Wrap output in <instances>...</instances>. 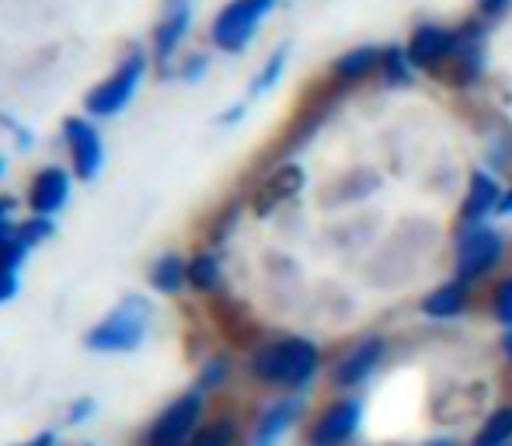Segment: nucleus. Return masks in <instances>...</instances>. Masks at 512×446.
I'll return each mask as SVG.
<instances>
[{
  "label": "nucleus",
  "mask_w": 512,
  "mask_h": 446,
  "mask_svg": "<svg viewBox=\"0 0 512 446\" xmlns=\"http://www.w3.org/2000/svg\"><path fill=\"white\" fill-rule=\"evenodd\" d=\"M150 70V53L140 46H129L119 56V63L112 67V74H105L95 88L84 95V115H91L95 122L115 119L133 105V98L140 95L143 81Z\"/></svg>",
  "instance_id": "nucleus-1"
},
{
  "label": "nucleus",
  "mask_w": 512,
  "mask_h": 446,
  "mask_svg": "<svg viewBox=\"0 0 512 446\" xmlns=\"http://www.w3.org/2000/svg\"><path fill=\"white\" fill-rule=\"evenodd\" d=\"M150 318H154V311H150L147 300L126 297L84 335V345H88L91 352H133V349H140L143 338H147Z\"/></svg>",
  "instance_id": "nucleus-2"
},
{
  "label": "nucleus",
  "mask_w": 512,
  "mask_h": 446,
  "mask_svg": "<svg viewBox=\"0 0 512 446\" xmlns=\"http://www.w3.org/2000/svg\"><path fill=\"white\" fill-rule=\"evenodd\" d=\"M251 370L269 384H286L300 387L310 380V373L317 370V345H310L307 338H283V342H269L265 349L255 352Z\"/></svg>",
  "instance_id": "nucleus-3"
},
{
  "label": "nucleus",
  "mask_w": 512,
  "mask_h": 446,
  "mask_svg": "<svg viewBox=\"0 0 512 446\" xmlns=\"http://www.w3.org/2000/svg\"><path fill=\"white\" fill-rule=\"evenodd\" d=\"M272 7H276V0H227L209 21V42L220 53H244Z\"/></svg>",
  "instance_id": "nucleus-4"
},
{
  "label": "nucleus",
  "mask_w": 512,
  "mask_h": 446,
  "mask_svg": "<svg viewBox=\"0 0 512 446\" xmlns=\"http://www.w3.org/2000/svg\"><path fill=\"white\" fill-rule=\"evenodd\" d=\"M60 140L77 182H95L105 168V136L98 122L91 115H67L60 126Z\"/></svg>",
  "instance_id": "nucleus-5"
},
{
  "label": "nucleus",
  "mask_w": 512,
  "mask_h": 446,
  "mask_svg": "<svg viewBox=\"0 0 512 446\" xmlns=\"http://www.w3.org/2000/svg\"><path fill=\"white\" fill-rule=\"evenodd\" d=\"M192 21H196V11H192V0H168L164 11L157 14L154 32H150V60L168 74L178 60V49L189 39Z\"/></svg>",
  "instance_id": "nucleus-6"
},
{
  "label": "nucleus",
  "mask_w": 512,
  "mask_h": 446,
  "mask_svg": "<svg viewBox=\"0 0 512 446\" xmlns=\"http://www.w3.org/2000/svg\"><path fill=\"white\" fill-rule=\"evenodd\" d=\"M70 196H74V171L60 168V164H49V168H39L35 178L28 182V210L35 217H49L53 220L60 210H67Z\"/></svg>",
  "instance_id": "nucleus-7"
},
{
  "label": "nucleus",
  "mask_w": 512,
  "mask_h": 446,
  "mask_svg": "<svg viewBox=\"0 0 512 446\" xmlns=\"http://www.w3.org/2000/svg\"><path fill=\"white\" fill-rule=\"evenodd\" d=\"M502 248H506V241H502L499 230H492V227H471L464 237H460V248H457V276L464 279V283H471V279L485 276V272L492 269V265L502 258Z\"/></svg>",
  "instance_id": "nucleus-8"
},
{
  "label": "nucleus",
  "mask_w": 512,
  "mask_h": 446,
  "mask_svg": "<svg viewBox=\"0 0 512 446\" xmlns=\"http://www.w3.org/2000/svg\"><path fill=\"white\" fill-rule=\"evenodd\" d=\"M199 419V394H185V398L171 401L161 412V419L154 422V433H150V446H182L189 429Z\"/></svg>",
  "instance_id": "nucleus-9"
},
{
  "label": "nucleus",
  "mask_w": 512,
  "mask_h": 446,
  "mask_svg": "<svg viewBox=\"0 0 512 446\" xmlns=\"http://www.w3.org/2000/svg\"><path fill=\"white\" fill-rule=\"evenodd\" d=\"M457 53V32H446L439 25H422L408 42V63L415 67H439Z\"/></svg>",
  "instance_id": "nucleus-10"
},
{
  "label": "nucleus",
  "mask_w": 512,
  "mask_h": 446,
  "mask_svg": "<svg viewBox=\"0 0 512 446\" xmlns=\"http://www.w3.org/2000/svg\"><path fill=\"white\" fill-rule=\"evenodd\" d=\"M359 426V405L356 401H342V405H331L328 412L317 419L314 433H310V443L314 446H342L356 433Z\"/></svg>",
  "instance_id": "nucleus-11"
},
{
  "label": "nucleus",
  "mask_w": 512,
  "mask_h": 446,
  "mask_svg": "<svg viewBox=\"0 0 512 446\" xmlns=\"http://www.w3.org/2000/svg\"><path fill=\"white\" fill-rule=\"evenodd\" d=\"M380 356H384V342L380 338H366V342H359L356 349L349 352V356L338 363L335 370V380L345 387L359 384V380H366L373 373V366L380 363Z\"/></svg>",
  "instance_id": "nucleus-12"
},
{
  "label": "nucleus",
  "mask_w": 512,
  "mask_h": 446,
  "mask_svg": "<svg viewBox=\"0 0 512 446\" xmlns=\"http://www.w3.org/2000/svg\"><path fill=\"white\" fill-rule=\"evenodd\" d=\"M499 185H495V178L488 175V171H474L471 175V189H467V199H464V223H471V227H478L481 217H488L492 210H499Z\"/></svg>",
  "instance_id": "nucleus-13"
},
{
  "label": "nucleus",
  "mask_w": 512,
  "mask_h": 446,
  "mask_svg": "<svg viewBox=\"0 0 512 446\" xmlns=\"http://www.w3.org/2000/svg\"><path fill=\"white\" fill-rule=\"evenodd\" d=\"M300 182H304V175H300L297 168H279L276 175L269 178V185H265L262 192H258V199H255V206H258V213H269L276 203H283L286 196H293V192L300 189Z\"/></svg>",
  "instance_id": "nucleus-14"
},
{
  "label": "nucleus",
  "mask_w": 512,
  "mask_h": 446,
  "mask_svg": "<svg viewBox=\"0 0 512 446\" xmlns=\"http://www.w3.org/2000/svg\"><path fill=\"white\" fill-rule=\"evenodd\" d=\"M189 283V265L178 255H161L154 265H150V286L161 293H178Z\"/></svg>",
  "instance_id": "nucleus-15"
},
{
  "label": "nucleus",
  "mask_w": 512,
  "mask_h": 446,
  "mask_svg": "<svg viewBox=\"0 0 512 446\" xmlns=\"http://www.w3.org/2000/svg\"><path fill=\"white\" fill-rule=\"evenodd\" d=\"M380 60H384V53L373 46H359L352 49V53H345L342 60L335 63V74L342 77V81H359V77H366L370 70L380 67Z\"/></svg>",
  "instance_id": "nucleus-16"
},
{
  "label": "nucleus",
  "mask_w": 512,
  "mask_h": 446,
  "mask_svg": "<svg viewBox=\"0 0 512 446\" xmlns=\"http://www.w3.org/2000/svg\"><path fill=\"white\" fill-rule=\"evenodd\" d=\"M467 304V293L460 283H446L439 286L436 293H429L425 297V314H432V318H453V314H460Z\"/></svg>",
  "instance_id": "nucleus-17"
},
{
  "label": "nucleus",
  "mask_w": 512,
  "mask_h": 446,
  "mask_svg": "<svg viewBox=\"0 0 512 446\" xmlns=\"http://www.w3.org/2000/svg\"><path fill=\"white\" fill-rule=\"evenodd\" d=\"M286 60H290V53H286V46H279L276 53H272L269 60L262 63V70H258L255 77H251V91H248V95H251V98L269 95V91L276 88L279 81H283V74H286Z\"/></svg>",
  "instance_id": "nucleus-18"
},
{
  "label": "nucleus",
  "mask_w": 512,
  "mask_h": 446,
  "mask_svg": "<svg viewBox=\"0 0 512 446\" xmlns=\"http://www.w3.org/2000/svg\"><path fill=\"white\" fill-rule=\"evenodd\" d=\"M297 412H300L297 401H283V405H276V408H272V412L262 419V426H258L255 443H258V446H269L279 433H283L286 426H290V419H293Z\"/></svg>",
  "instance_id": "nucleus-19"
},
{
  "label": "nucleus",
  "mask_w": 512,
  "mask_h": 446,
  "mask_svg": "<svg viewBox=\"0 0 512 446\" xmlns=\"http://www.w3.org/2000/svg\"><path fill=\"white\" fill-rule=\"evenodd\" d=\"M189 283L196 286V290H216L220 286V262H216V255H209V251H203V255H196L189 262Z\"/></svg>",
  "instance_id": "nucleus-20"
},
{
  "label": "nucleus",
  "mask_w": 512,
  "mask_h": 446,
  "mask_svg": "<svg viewBox=\"0 0 512 446\" xmlns=\"http://www.w3.org/2000/svg\"><path fill=\"white\" fill-rule=\"evenodd\" d=\"M512 440V408H502L492 419L485 422L478 436H474V446H506Z\"/></svg>",
  "instance_id": "nucleus-21"
},
{
  "label": "nucleus",
  "mask_w": 512,
  "mask_h": 446,
  "mask_svg": "<svg viewBox=\"0 0 512 446\" xmlns=\"http://www.w3.org/2000/svg\"><path fill=\"white\" fill-rule=\"evenodd\" d=\"M53 230H56V223L49 220V217H28V220H21L18 223V230H14V237L18 241H25L28 248H35V244H42L46 237H53Z\"/></svg>",
  "instance_id": "nucleus-22"
},
{
  "label": "nucleus",
  "mask_w": 512,
  "mask_h": 446,
  "mask_svg": "<svg viewBox=\"0 0 512 446\" xmlns=\"http://www.w3.org/2000/svg\"><path fill=\"white\" fill-rule=\"evenodd\" d=\"M206 70H209L206 53H185V56H178V63L168 70V74L178 77V81L196 84V81H203V77H206Z\"/></svg>",
  "instance_id": "nucleus-23"
},
{
  "label": "nucleus",
  "mask_w": 512,
  "mask_h": 446,
  "mask_svg": "<svg viewBox=\"0 0 512 446\" xmlns=\"http://www.w3.org/2000/svg\"><path fill=\"white\" fill-rule=\"evenodd\" d=\"M234 443V426L230 422H216V426H206L203 433L192 436L189 446H230Z\"/></svg>",
  "instance_id": "nucleus-24"
},
{
  "label": "nucleus",
  "mask_w": 512,
  "mask_h": 446,
  "mask_svg": "<svg viewBox=\"0 0 512 446\" xmlns=\"http://www.w3.org/2000/svg\"><path fill=\"white\" fill-rule=\"evenodd\" d=\"M25 258H28V244L18 241V237H11V241L0 244V269L18 272L21 265H25Z\"/></svg>",
  "instance_id": "nucleus-25"
},
{
  "label": "nucleus",
  "mask_w": 512,
  "mask_h": 446,
  "mask_svg": "<svg viewBox=\"0 0 512 446\" xmlns=\"http://www.w3.org/2000/svg\"><path fill=\"white\" fill-rule=\"evenodd\" d=\"M0 126H4L7 133L14 136V147H18V150H32L35 136H32V129H28L25 122H18L11 112H0Z\"/></svg>",
  "instance_id": "nucleus-26"
},
{
  "label": "nucleus",
  "mask_w": 512,
  "mask_h": 446,
  "mask_svg": "<svg viewBox=\"0 0 512 446\" xmlns=\"http://www.w3.org/2000/svg\"><path fill=\"white\" fill-rule=\"evenodd\" d=\"M380 63H384L387 81H408V53H401V49H387Z\"/></svg>",
  "instance_id": "nucleus-27"
},
{
  "label": "nucleus",
  "mask_w": 512,
  "mask_h": 446,
  "mask_svg": "<svg viewBox=\"0 0 512 446\" xmlns=\"http://www.w3.org/2000/svg\"><path fill=\"white\" fill-rule=\"evenodd\" d=\"M14 210H18V203H14L11 196H0V244L11 241L14 230H18V220H14Z\"/></svg>",
  "instance_id": "nucleus-28"
},
{
  "label": "nucleus",
  "mask_w": 512,
  "mask_h": 446,
  "mask_svg": "<svg viewBox=\"0 0 512 446\" xmlns=\"http://www.w3.org/2000/svg\"><path fill=\"white\" fill-rule=\"evenodd\" d=\"M495 314H499V321L512 325V279H506V283L495 290Z\"/></svg>",
  "instance_id": "nucleus-29"
},
{
  "label": "nucleus",
  "mask_w": 512,
  "mask_h": 446,
  "mask_svg": "<svg viewBox=\"0 0 512 446\" xmlns=\"http://www.w3.org/2000/svg\"><path fill=\"white\" fill-rule=\"evenodd\" d=\"M14 293H18V272L0 269V304H7V300H14Z\"/></svg>",
  "instance_id": "nucleus-30"
},
{
  "label": "nucleus",
  "mask_w": 512,
  "mask_h": 446,
  "mask_svg": "<svg viewBox=\"0 0 512 446\" xmlns=\"http://www.w3.org/2000/svg\"><path fill=\"white\" fill-rule=\"evenodd\" d=\"M499 213H506V217L512 213V192H509V196H502V199H499Z\"/></svg>",
  "instance_id": "nucleus-31"
},
{
  "label": "nucleus",
  "mask_w": 512,
  "mask_h": 446,
  "mask_svg": "<svg viewBox=\"0 0 512 446\" xmlns=\"http://www.w3.org/2000/svg\"><path fill=\"white\" fill-rule=\"evenodd\" d=\"M485 7H488V11H502V7H509V0H485Z\"/></svg>",
  "instance_id": "nucleus-32"
},
{
  "label": "nucleus",
  "mask_w": 512,
  "mask_h": 446,
  "mask_svg": "<svg viewBox=\"0 0 512 446\" xmlns=\"http://www.w3.org/2000/svg\"><path fill=\"white\" fill-rule=\"evenodd\" d=\"M25 446H53V436H49V433H42L39 440H32V443H25Z\"/></svg>",
  "instance_id": "nucleus-33"
},
{
  "label": "nucleus",
  "mask_w": 512,
  "mask_h": 446,
  "mask_svg": "<svg viewBox=\"0 0 512 446\" xmlns=\"http://www.w3.org/2000/svg\"><path fill=\"white\" fill-rule=\"evenodd\" d=\"M4 175H7V157L0 154V178H4Z\"/></svg>",
  "instance_id": "nucleus-34"
},
{
  "label": "nucleus",
  "mask_w": 512,
  "mask_h": 446,
  "mask_svg": "<svg viewBox=\"0 0 512 446\" xmlns=\"http://www.w3.org/2000/svg\"><path fill=\"white\" fill-rule=\"evenodd\" d=\"M506 352L512 356V328H509V335H506Z\"/></svg>",
  "instance_id": "nucleus-35"
}]
</instances>
